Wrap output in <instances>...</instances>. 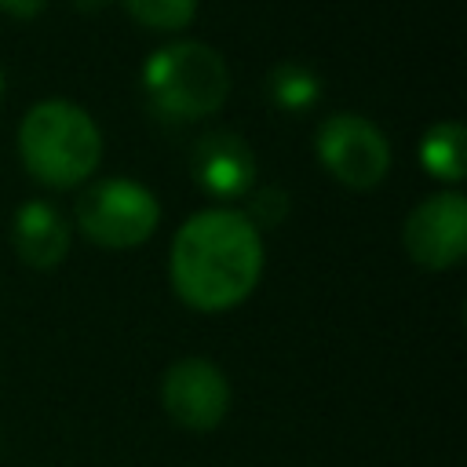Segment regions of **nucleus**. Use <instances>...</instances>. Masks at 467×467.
<instances>
[{"label": "nucleus", "instance_id": "obj_1", "mask_svg": "<svg viewBox=\"0 0 467 467\" xmlns=\"http://www.w3.org/2000/svg\"><path fill=\"white\" fill-rule=\"evenodd\" d=\"M263 266V230L234 204H212L186 215L168 244L171 292L197 314H226L241 306L259 288Z\"/></svg>", "mask_w": 467, "mask_h": 467}, {"label": "nucleus", "instance_id": "obj_2", "mask_svg": "<svg viewBox=\"0 0 467 467\" xmlns=\"http://www.w3.org/2000/svg\"><path fill=\"white\" fill-rule=\"evenodd\" d=\"M18 161L47 190H77L102 164V128L73 99H40L18 120Z\"/></svg>", "mask_w": 467, "mask_h": 467}, {"label": "nucleus", "instance_id": "obj_3", "mask_svg": "<svg viewBox=\"0 0 467 467\" xmlns=\"http://www.w3.org/2000/svg\"><path fill=\"white\" fill-rule=\"evenodd\" d=\"M139 84L157 117L193 124L226 106L230 66L204 40H168L146 55Z\"/></svg>", "mask_w": 467, "mask_h": 467}, {"label": "nucleus", "instance_id": "obj_4", "mask_svg": "<svg viewBox=\"0 0 467 467\" xmlns=\"http://www.w3.org/2000/svg\"><path fill=\"white\" fill-rule=\"evenodd\" d=\"M77 230L109 252H128L146 244L161 226V201L157 193L128 175H102L88 179L73 204Z\"/></svg>", "mask_w": 467, "mask_h": 467}, {"label": "nucleus", "instance_id": "obj_5", "mask_svg": "<svg viewBox=\"0 0 467 467\" xmlns=\"http://www.w3.org/2000/svg\"><path fill=\"white\" fill-rule=\"evenodd\" d=\"M314 153L321 168L347 190H376L394 164L390 139L361 113H328L314 131Z\"/></svg>", "mask_w": 467, "mask_h": 467}, {"label": "nucleus", "instance_id": "obj_6", "mask_svg": "<svg viewBox=\"0 0 467 467\" xmlns=\"http://www.w3.org/2000/svg\"><path fill=\"white\" fill-rule=\"evenodd\" d=\"M401 244L420 270H456L467 255V197L452 186L427 193L405 215Z\"/></svg>", "mask_w": 467, "mask_h": 467}, {"label": "nucleus", "instance_id": "obj_7", "mask_svg": "<svg viewBox=\"0 0 467 467\" xmlns=\"http://www.w3.org/2000/svg\"><path fill=\"white\" fill-rule=\"evenodd\" d=\"M230 401H234L230 379L212 358H201V354L179 358L161 376L164 416L182 431H193V434L215 431L226 420Z\"/></svg>", "mask_w": 467, "mask_h": 467}, {"label": "nucleus", "instance_id": "obj_8", "mask_svg": "<svg viewBox=\"0 0 467 467\" xmlns=\"http://www.w3.org/2000/svg\"><path fill=\"white\" fill-rule=\"evenodd\" d=\"M190 175L215 204H234V201H241L255 190L259 164H255L252 146L237 131L215 128V131H204L193 142Z\"/></svg>", "mask_w": 467, "mask_h": 467}, {"label": "nucleus", "instance_id": "obj_9", "mask_svg": "<svg viewBox=\"0 0 467 467\" xmlns=\"http://www.w3.org/2000/svg\"><path fill=\"white\" fill-rule=\"evenodd\" d=\"M11 244L29 270H55L69 255L73 226L58 212V204L44 197H29L11 215Z\"/></svg>", "mask_w": 467, "mask_h": 467}, {"label": "nucleus", "instance_id": "obj_10", "mask_svg": "<svg viewBox=\"0 0 467 467\" xmlns=\"http://www.w3.org/2000/svg\"><path fill=\"white\" fill-rule=\"evenodd\" d=\"M420 168L445 182V186H460L467 175V131L460 120H438L423 131L420 139Z\"/></svg>", "mask_w": 467, "mask_h": 467}, {"label": "nucleus", "instance_id": "obj_11", "mask_svg": "<svg viewBox=\"0 0 467 467\" xmlns=\"http://www.w3.org/2000/svg\"><path fill=\"white\" fill-rule=\"evenodd\" d=\"M263 91L270 99L274 109L281 113H306L321 102V77L303 66V62H277L270 66L266 80H263Z\"/></svg>", "mask_w": 467, "mask_h": 467}, {"label": "nucleus", "instance_id": "obj_12", "mask_svg": "<svg viewBox=\"0 0 467 467\" xmlns=\"http://www.w3.org/2000/svg\"><path fill=\"white\" fill-rule=\"evenodd\" d=\"M128 18L153 33H182L193 26L201 0H120Z\"/></svg>", "mask_w": 467, "mask_h": 467}, {"label": "nucleus", "instance_id": "obj_13", "mask_svg": "<svg viewBox=\"0 0 467 467\" xmlns=\"http://www.w3.org/2000/svg\"><path fill=\"white\" fill-rule=\"evenodd\" d=\"M248 219L266 230V226H277L285 215H288V193L281 186H263V190H252V208H244Z\"/></svg>", "mask_w": 467, "mask_h": 467}, {"label": "nucleus", "instance_id": "obj_14", "mask_svg": "<svg viewBox=\"0 0 467 467\" xmlns=\"http://www.w3.org/2000/svg\"><path fill=\"white\" fill-rule=\"evenodd\" d=\"M51 0H0V15L15 18V22H33L47 11Z\"/></svg>", "mask_w": 467, "mask_h": 467}, {"label": "nucleus", "instance_id": "obj_15", "mask_svg": "<svg viewBox=\"0 0 467 467\" xmlns=\"http://www.w3.org/2000/svg\"><path fill=\"white\" fill-rule=\"evenodd\" d=\"M77 11H84V15H99V11H106L113 0H69Z\"/></svg>", "mask_w": 467, "mask_h": 467}, {"label": "nucleus", "instance_id": "obj_16", "mask_svg": "<svg viewBox=\"0 0 467 467\" xmlns=\"http://www.w3.org/2000/svg\"><path fill=\"white\" fill-rule=\"evenodd\" d=\"M4 88H7V77H4V66H0V102H4Z\"/></svg>", "mask_w": 467, "mask_h": 467}]
</instances>
